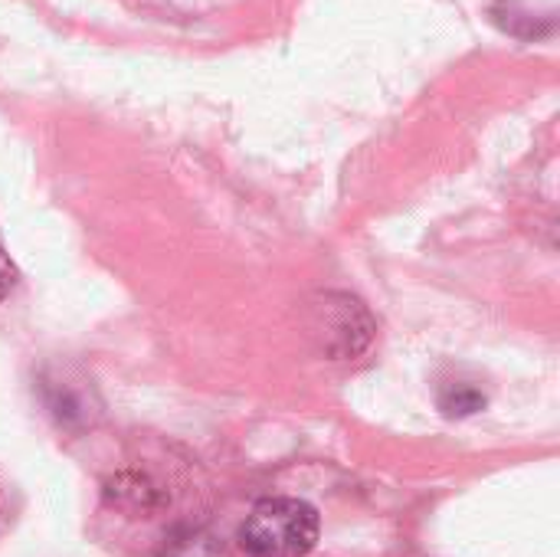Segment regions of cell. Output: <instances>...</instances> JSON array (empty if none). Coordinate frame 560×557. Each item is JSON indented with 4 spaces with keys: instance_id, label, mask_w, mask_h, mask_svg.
<instances>
[{
    "instance_id": "obj_1",
    "label": "cell",
    "mask_w": 560,
    "mask_h": 557,
    "mask_svg": "<svg viewBox=\"0 0 560 557\" xmlns=\"http://www.w3.org/2000/svg\"><path fill=\"white\" fill-rule=\"evenodd\" d=\"M318 512L292 496L262 499L240 529V548L249 557H305L318 542Z\"/></svg>"
},
{
    "instance_id": "obj_2",
    "label": "cell",
    "mask_w": 560,
    "mask_h": 557,
    "mask_svg": "<svg viewBox=\"0 0 560 557\" xmlns=\"http://www.w3.org/2000/svg\"><path fill=\"white\" fill-rule=\"evenodd\" d=\"M318 328L325 335V345L338 355H358L368 341H371V332H374V322L368 315V309L345 295V292H328L322 302H318Z\"/></svg>"
},
{
    "instance_id": "obj_3",
    "label": "cell",
    "mask_w": 560,
    "mask_h": 557,
    "mask_svg": "<svg viewBox=\"0 0 560 557\" xmlns=\"http://www.w3.org/2000/svg\"><path fill=\"white\" fill-rule=\"evenodd\" d=\"M13 286H16V269H13L10 256L0 250V302L13 292Z\"/></svg>"
}]
</instances>
